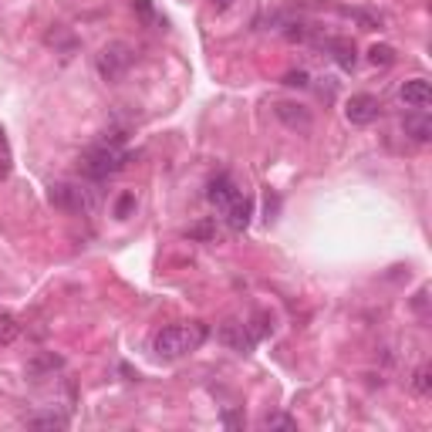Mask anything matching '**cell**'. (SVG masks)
Masks as SVG:
<instances>
[{"label": "cell", "instance_id": "6da1fadb", "mask_svg": "<svg viewBox=\"0 0 432 432\" xmlns=\"http://www.w3.org/2000/svg\"><path fill=\"white\" fill-rule=\"evenodd\" d=\"M206 338H209V328H206L203 321H189V325L162 328L155 334L153 348L159 358H169V361H173V358H182V355H189V352H196Z\"/></svg>", "mask_w": 432, "mask_h": 432}, {"label": "cell", "instance_id": "7a4b0ae2", "mask_svg": "<svg viewBox=\"0 0 432 432\" xmlns=\"http://www.w3.org/2000/svg\"><path fill=\"white\" fill-rule=\"evenodd\" d=\"M128 159H132V153H126L122 146H108V142H98V146H92L88 153L81 155V173L92 179V182H102V179L115 176V173H122Z\"/></svg>", "mask_w": 432, "mask_h": 432}, {"label": "cell", "instance_id": "3957f363", "mask_svg": "<svg viewBox=\"0 0 432 432\" xmlns=\"http://www.w3.org/2000/svg\"><path fill=\"white\" fill-rule=\"evenodd\" d=\"M51 203L58 209H68V213H92L98 206V196L92 186H81V182H54Z\"/></svg>", "mask_w": 432, "mask_h": 432}, {"label": "cell", "instance_id": "277c9868", "mask_svg": "<svg viewBox=\"0 0 432 432\" xmlns=\"http://www.w3.org/2000/svg\"><path fill=\"white\" fill-rule=\"evenodd\" d=\"M128 68H132V51H128V44L115 41V44L102 48V54H98V71H102L105 81H119Z\"/></svg>", "mask_w": 432, "mask_h": 432}, {"label": "cell", "instance_id": "5b68a950", "mask_svg": "<svg viewBox=\"0 0 432 432\" xmlns=\"http://www.w3.org/2000/svg\"><path fill=\"white\" fill-rule=\"evenodd\" d=\"M379 112H381V105L375 95H352L348 98V105H345V119L352 122V126H372L375 119H379Z\"/></svg>", "mask_w": 432, "mask_h": 432}, {"label": "cell", "instance_id": "8992f818", "mask_svg": "<svg viewBox=\"0 0 432 432\" xmlns=\"http://www.w3.org/2000/svg\"><path fill=\"white\" fill-rule=\"evenodd\" d=\"M236 196H240V186L233 182V176H230V173H220V176H213V179H209V189H206V200H209V203L216 206L220 213H223V209H227V206L233 203Z\"/></svg>", "mask_w": 432, "mask_h": 432}, {"label": "cell", "instance_id": "52a82bcc", "mask_svg": "<svg viewBox=\"0 0 432 432\" xmlns=\"http://www.w3.org/2000/svg\"><path fill=\"white\" fill-rule=\"evenodd\" d=\"M220 341L230 345L233 352H254V345H257V338L250 334L247 321H243V325H240V321H227V325L220 328Z\"/></svg>", "mask_w": 432, "mask_h": 432}, {"label": "cell", "instance_id": "ba28073f", "mask_svg": "<svg viewBox=\"0 0 432 432\" xmlns=\"http://www.w3.org/2000/svg\"><path fill=\"white\" fill-rule=\"evenodd\" d=\"M250 216H254V200L243 196V193L223 209V220H227V227L233 230V233H243V230L250 227Z\"/></svg>", "mask_w": 432, "mask_h": 432}, {"label": "cell", "instance_id": "9c48e42d", "mask_svg": "<svg viewBox=\"0 0 432 432\" xmlns=\"http://www.w3.org/2000/svg\"><path fill=\"white\" fill-rule=\"evenodd\" d=\"M274 115L287 128H297V132H311V115H307L304 105H294V102H277L274 105Z\"/></svg>", "mask_w": 432, "mask_h": 432}, {"label": "cell", "instance_id": "30bf717a", "mask_svg": "<svg viewBox=\"0 0 432 432\" xmlns=\"http://www.w3.org/2000/svg\"><path fill=\"white\" fill-rule=\"evenodd\" d=\"M399 98L408 105V108H426L432 102V85L426 78H412L402 85V92H399Z\"/></svg>", "mask_w": 432, "mask_h": 432}, {"label": "cell", "instance_id": "8fae6325", "mask_svg": "<svg viewBox=\"0 0 432 432\" xmlns=\"http://www.w3.org/2000/svg\"><path fill=\"white\" fill-rule=\"evenodd\" d=\"M402 128H406V135L412 142H429L432 139V122H429V115H422V112L408 115L406 122H402Z\"/></svg>", "mask_w": 432, "mask_h": 432}, {"label": "cell", "instance_id": "7c38bea8", "mask_svg": "<svg viewBox=\"0 0 432 432\" xmlns=\"http://www.w3.org/2000/svg\"><path fill=\"white\" fill-rule=\"evenodd\" d=\"M61 365H64V361H61L58 355H37L31 365H27V375H34V379H41V375H54Z\"/></svg>", "mask_w": 432, "mask_h": 432}, {"label": "cell", "instance_id": "4fadbf2b", "mask_svg": "<svg viewBox=\"0 0 432 432\" xmlns=\"http://www.w3.org/2000/svg\"><path fill=\"white\" fill-rule=\"evenodd\" d=\"M27 426H31V429H64V426H68V415H61V412H44V415L27 419Z\"/></svg>", "mask_w": 432, "mask_h": 432}, {"label": "cell", "instance_id": "5bb4252c", "mask_svg": "<svg viewBox=\"0 0 432 432\" xmlns=\"http://www.w3.org/2000/svg\"><path fill=\"white\" fill-rule=\"evenodd\" d=\"M331 51H334V61H338L345 71L355 68V44H352V41H331Z\"/></svg>", "mask_w": 432, "mask_h": 432}, {"label": "cell", "instance_id": "9a60e30c", "mask_svg": "<svg viewBox=\"0 0 432 432\" xmlns=\"http://www.w3.org/2000/svg\"><path fill=\"white\" fill-rule=\"evenodd\" d=\"M17 334H21V321L14 314H0V348L17 341Z\"/></svg>", "mask_w": 432, "mask_h": 432}, {"label": "cell", "instance_id": "2e32d148", "mask_svg": "<svg viewBox=\"0 0 432 432\" xmlns=\"http://www.w3.org/2000/svg\"><path fill=\"white\" fill-rule=\"evenodd\" d=\"M368 61H372L375 68H392V64H395V48H392V44H375V48L368 51Z\"/></svg>", "mask_w": 432, "mask_h": 432}, {"label": "cell", "instance_id": "e0dca14e", "mask_svg": "<svg viewBox=\"0 0 432 432\" xmlns=\"http://www.w3.org/2000/svg\"><path fill=\"white\" fill-rule=\"evenodd\" d=\"M189 240H200V243H209L216 240V220H200L189 227Z\"/></svg>", "mask_w": 432, "mask_h": 432}, {"label": "cell", "instance_id": "ac0fdd59", "mask_svg": "<svg viewBox=\"0 0 432 432\" xmlns=\"http://www.w3.org/2000/svg\"><path fill=\"white\" fill-rule=\"evenodd\" d=\"M132 7H135V10H139V17H142V21H146V24H162V27H166V21H162V17H159V14H155L153 0H132Z\"/></svg>", "mask_w": 432, "mask_h": 432}, {"label": "cell", "instance_id": "d6986e66", "mask_svg": "<svg viewBox=\"0 0 432 432\" xmlns=\"http://www.w3.org/2000/svg\"><path fill=\"white\" fill-rule=\"evenodd\" d=\"M10 166H14V155H10V142H7V135H3V128H0V179L10 176Z\"/></svg>", "mask_w": 432, "mask_h": 432}, {"label": "cell", "instance_id": "ffe728a7", "mask_svg": "<svg viewBox=\"0 0 432 432\" xmlns=\"http://www.w3.org/2000/svg\"><path fill=\"white\" fill-rule=\"evenodd\" d=\"M412 388L419 392V395H429L432 392V372L422 365V368H415V375H412Z\"/></svg>", "mask_w": 432, "mask_h": 432}, {"label": "cell", "instance_id": "44dd1931", "mask_svg": "<svg viewBox=\"0 0 432 432\" xmlns=\"http://www.w3.org/2000/svg\"><path fill=\"white\" fill-rule=\"evenodd\" d=\"M348 17H355L358 24H361V31H375V27H381V17H375V14H368V10H358V7H352V10H345Z\"/></svg>", "mask_w": 432, "mask_h": 432}, {"label": "cell", "instance_id": "7402d4cb", "mask_svg": "<svg viewBox=\"0 0 432 432\" xmlns=\"http://www.w3.org/2000/svg\"><path fill=\"white\" fill-rule=\"evenodd\" d=\"M132 209H135V193H122V196L115 200V216H119V220H128Z\"/></svg>", "mask_w": 432, "mask_h": 432}, {"label": "cell", "instance_id": "603a6c76", "mask_svg": "<svg viewBox=\"0 0 432 432\" xmlns=\"http://www.w3.org/2000/svg\"><path fill=\"white\" fill-rule=\"evenodd\" d=\"M263 426H267V429H287V432L297 429V422H294L291 415H267V419H263Z\"/></svg>", "mask_w": 432, "mask_h": 432}, {"label": "cell", "instance_id": "cb8c5ba5", "mask_svg": "<svg viewBox=\"0 0 432 432\" xmlns=\"http://www.w3.org/2000/svg\"><path fill=\"white\" fill-rule=\"evenodd\" d=\"M284 85H287V88H307V85H311V75L301 71V68H297V71H287V75H284Z\"/></svg>", "mask_w": 432, "mask_h": 432}, {"label": "cell", "instance_id": "d4e9b609", "mask_svg": "<svg viewBox=\"0 0 432 432\" xmlns=\"http://www.w3.org/2000/svg\"><path fill=\"white\" fill-rule=\"evenodd\" d=\"M426 297H429V291L422 287V291L415 294V301H412V307H415V311H426Z\"/></svg>", "mask_w": 432, "mask_h": 432}, {"label": "cell", "instance_id": "484cf974", "mask_svg": "<svg viewBox=\"0 0 432 432\" xmlns=\"http://www.w3.org/2000/svg\"><path fill=\"white\" fill-rule=\"evenodd\" d=\"M223 422H227V426H243V419H240L236 412H223Z\"/></svg>", "mask_w": 432, "mask_h": 432}, {"label": "cell", "instance_id": "4316f807", "mask_svg": "<svg viewBox=\"0 0 432 432\" xmlns=\"http://www.w3.org/2000/svg\"><path fill=\"white\" fill-rule=\"evenodd\" d=\"M213 3H216V10H227L230 7V0H213Z\"/></svg>", "mask_w": 432, "mask_h": 432}]
</instances>
